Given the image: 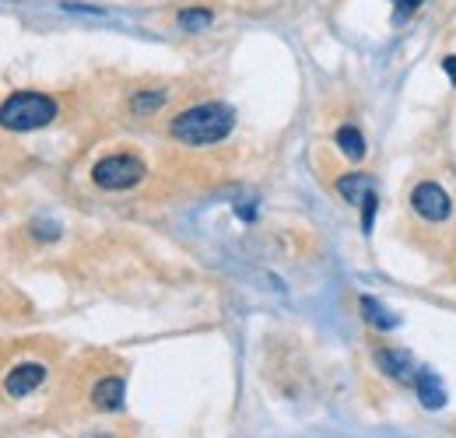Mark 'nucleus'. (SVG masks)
<instances>
[{"label": "nucleus", "instance_id": "f257e3e1", "mask_svg": "<svg viewBox=\"0 0 456 438\" xmlns=\"http://www.w3.org/2000/svg\"><path fill=\"white\" fill-rule=\"evenodd\" d=\"M235 126V112L225 102H204L193 110L179 112L172 119V137L190 144V148H204V144H218L225 141Z\"/></svg>", "mask_w": 456, "mask_h": 438}, {"label": "nucleus", "instance_id": "f03ea898", "mask_svg": "<svg viewBox=\"0 0 456 438\" xmlns=\"http://www.w3.org/2000/svg\"><path fill=\"white\" fill-rule=\"evenodd\" d=\"M53 119H57V102L50 95H39V92H18L0 106V126L4 130L25 134V130H39Z\"/></svg>", "mask_w": 456, "mask_h": 438}, {"label": "nucleus", "instance_id": "7ed1b4c3", "mask_svg": "<svg viewBox=\"0 0 456 438\" xmlns=\"http://www.w3.org/2000/svg\"><path fill=\"white\" fill-rule=\"evenodd\" d=\"M92 179L102 190H130L144 179V162L134 155H110L92 168Z\"/></svg>", "mask_w": 456, "mask_h": 438}, {"label": "nucleus", "instance_id": "20e7f679", "mask_svg": "<svg viewBox=\"0 0 456 438\" xmlns=\"http://www.w3.org/2000/svg\"><path fill=\"white\" fill-rule=\"evenodd\" d=\"M411 207L425 221H446L450 218V193L439 182H418L411 193Z\"/></svg>", "mask_w": 456, "mask_h": 438}, {"label": "nucleus", "instance_id": "39448f33", "mask_svg": "<svg viewBox=\"0 0 456 438\" xmlns=\"http://www.w3.org/2000/svg\"><path fill=\"white\" fill-rule=\"evenodd\" d=\"M43 379H46V369H43L39 361H25V365H18V369L4 379V389H7L11 396H28Z\"/></svg>", "mask_w": 456, "mask_h": 438}, {"label": "nucleus", "instance_id": "423d86ee", "mask_svg": "<svg viewBox=\"0 0 456 438\" xmlns=\"http://www.w3.org/2000/svg\"><path fill=\"white\" fill-rule=\"evenodd\" d=\"M414 389H418V400H421L428 410H439V407L446 403V385L439 383V376H436V372H428V369H418V376H414Z\"/></svg>", "mask_w": 456, "mask_h": 438}, {"label": "nucleus", "instance_id": "0eeeda50", "mask_svg": "<svg viewBox=\"0 0 456 438\" xmlns=\"http://www.w3.org/2000/svg\"><path fill=\"white\" fill-rule=\"evenodd\" d=\"M123 393H126V383L116 379V376H110V379L95 383V389H92V403H95L99 410H119V407H123Z\"/></svg>", "mask_w": 456, "mask_h": 438}, {"label": "nucleus", "instance_id": "6e6552de", "mask_svg": "<svg viewBox=\"0 0 456 438\" xmlns=\"http://www.w3.org/2000/svg\"><path fill=\"white\" fill-rule=\"evenodd\" d=\"M379 365H383L387 376H394V379H400V383H411V379L418 376L411 351H383V354H379Z\"/></svg>", "mask_w": 456, "mask_h": 438}, {"label": "nucleus", "instance_id": "1a4fd4ad", "mask_svg": "<svg viewBox=\"0 0 456 438\" xmlns=\"http://www.w3.org/2000/svg\"><path fill=\"white\" fill-rule=\"evenodd\" d=\"M338 148L344 151V158L362 162V158H365V141H362V130H354V126H341V130H338Z\"/></svg>", "mask_w": 456, "mask_h": 438}, {"label": "nucleus", "instance_id": "9d476101", "mask_svg": "<svg viewBox=\"0 0 456 438\" xmlns=\"http://www.w3.org/2000/svg\"><path fill=\"white\" fill-rule=\"evenodd\" d=\"M362 316L376 329H394L400 323L394 312H387V305H379L376 298H362Z\"/></svg>", "mask_w": 456, "mask_h": 438}, {"label": "nucleus", "instance_id": "9b49d317", "mask_svg": "<svg viewBox=\"0 0 456 438\" xmlns=\"http://www.w3.org/2000/svg\"><path fill=\"white\" fill-rule=\"evenodd\" d=\"M372 190V179L369 175H344L341 182H338V193H341L344 200H365V193Z\"/></svg>", "mask_w": 456, "mask_h": 438}, {"label": "nucleus", "instance_id": "f8f14e48", "mask_svg": "<svg viewBox=\"0 0 456 438\" xmlns=\"http://www.w3.org/2000/svg\"><path fill=\"white\" fill-rule=\"evenodd\" d=\"M211 21H215V14L208 7H186V11H179V28H186V32H204Z\"/></svg>", "mask_w": 456, "mask_h": 438}, {"label": "nucleus", "instance_id": "ddd939ff", "mask_svg": "<svg viewBox=\"0 0 456 438\" xmlns=\"http://www.w3.org/2000/svg\"><path fill=\"white\" fill-rule=\"evenodd\" d=\"M162 102H166V92H141V95H134L130 110L137 112V116H148V112L162 110Z\"/></svg>", "mask_w": 456, "mask_h": 438}, {"label": "nucleus", "instance_id": "4468645a", "mask_svg": "<svg viewBox=\"0 0 456 438\" xmlns=\"http://www.w3.org/2000/svg\"><path fill=\"white\" fill-rule=\"evenodd\" d=\"M376 204H379V197H376V190H369V193H365V200H362V228H365V231H372Z\"/></svg>", "mask_w": 456, "mask_h": 438}, {"label": "nucleus", "instance_id": "2eb2a0df", "mask_svg": "<svg viewBox=\"0 0 456 438\" xmlns=\"http://www.w3.org/2000/svg\"><path fill=\"white\" fill-rule=\"evenodd\" d=\"M425 0H394V7H397V18H403V14H411V11H418Z\"/></svg>", "mask_w": 456, "mask_h": 438}, {"label": "nucleus", "instance_id": "dca6fc26", "mask_svg": "<svg viewBox=\"0 0 456 438\" xmlns=\"http://www.w3.org/2000/svg\"><path fill=\"white\" fill-rule=\"evenodd\" d=\"M443 70L450 74V81L456 85V56H446V60H443Z\"/></svg>", "mask_w": 456, "mask_h": 438}, {"label": "nucleus", "instance_id": "f3484780", "mask_svg": "<svg viewBox=\"0 0 456 438\" xmlns=\"http://www.w3.org/2000/svg\"><path fill=\"white\" fill-rule=\"evenodd\" d=\"M85 438H110V435H85Z\"/></svg>", "mask_w": 456, "mask_h": 438}]
</instances>
